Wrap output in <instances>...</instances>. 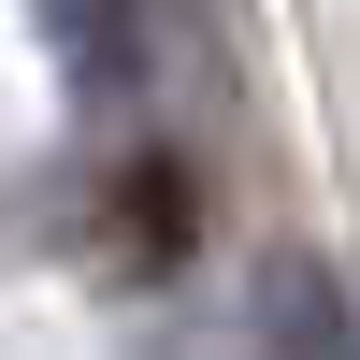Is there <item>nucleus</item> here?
<instances>
[{
    "label": "nucleus",
    "instance_id": "1",
    "mask_svg": "<svg viewBox=\"0 0 360 360\" xmlns=\"http://www.w3.org/2000/svg\"><path fill=\"white\" fill-rule=\"evenodd\" d=\"M115 245L173 259V245H188V188H173V173H130V188H115Z\"/></svg>",
    "mask_w": 360,
    "mask_h": 360
}]
</instances>
